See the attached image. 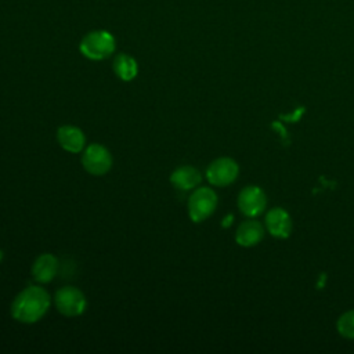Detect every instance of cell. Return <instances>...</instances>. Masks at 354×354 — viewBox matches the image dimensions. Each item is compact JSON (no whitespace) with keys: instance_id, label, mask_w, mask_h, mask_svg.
Wrapping results in <instances>:
<instances>
[{"instance_id":"6da1fadb","label":"cell","mask_w":354,"mask_h":354,"mask_svg":"<svg viewBox=\"0 0 354 354\" xmlns=\"http://www.w3.org/2000/svg\"><path fill=\"white\" fill-rule=\"evenodd\" d=\"M50 306V296L40 286H28L21 290L11 304V315L22 324H33L39 321Z\"/></svg>"},{"instance_id":"7a4b0ae2","label":"cell","mask_w":354,"mask_h":354,"mask_svg":"<svg viewBox=\"0 0 354 354\" xmlns=\"http://www.w3.org/2000/svg\"><path fill=\"white\" fill-rule=\"evenodd\" d=\"M80 51L88 59H104L115 51V39L106 30L90 32L80 43Z\"/></svg>"},{"instance_id":"3957f363","label":"cell","mask_w":354,"mask_h":354,"mask_svg":"<svg viewBox=\"0 0 354 354\" xmlns=\"http://www.w3.org/2000/svg\"><path fill=\"white\" fill-rule=\"evenodd\" d=\"M217 207V195L212 188H196L188 199V214L194 223L209 218Z\"/></svg>"},{"instance_id":"277c9868","label":"cell","mask_w":354,"mask_h":354,"mask_svg":"<svg viewBox=\"0 0 354 354\" xmlns=\"http://www.w3.org/2000/svg\"><path fill=\"white\" fill-rule=\"evenodd\" d=\"M57 310L66 317H76L86 310V296L75 286H64L55 293Z\"/></svg>"},{"instance_id":"5b68a950","label":"cell","mask_w":354,"mask_h":354,"mask_svg":"<svg viewBox=\"0 0 354 354\" xmlns=\"http://www.w3.org/2000/svg\"><path fill=\"white\" fill-rule=\"evenodd\" d=\"M239 173L238 163L227 156L214 159L206 169V177L210 184L216 187H225L232 184Z\"/></svg>"},{"instance_id":"8992f818","label":"cell","mask_w":354,"mask_h":354,"mask_svg":"<svg viewBox=\"0 0 354 354\" xmlns=\"http://www.w3.org/2000/svg\"><path fill=\"white\" fill-rule=\"evenodd\" d=\"M82 165L87 173L93 176H102L109 171L112 166V156L101 144H90L82 155Z\"/></svg>"},{"instance_id":"52a82bcc","label":"cell","mask_w":354,"mask_h":354,"mask_svg":"<svg viewBox=\"0 0 354 354\" xmlns=\"http://www.w3.org/2000/svg\"><path fill=\"white\" fill-rule=\"evenodd\" d=\"M266 194L257 185H248L238 195V207L241 213L248 217H256L261 214L266 209Z\"/></svg>"},{"instance_id":"ba28073f","label":"cell","mask_w":354,"mask_h":354,"mask_svg":"<svg viewBox=\"0 0 354 354\" xmlns=\"http://www.w3.org/2000/svg\"><path fill=\"white\" fill-rule=\"evenodd\" d=\"M266 228L275 238H288L292 231V218L283 207H272L266 214Z\"/></svg>"},{"instance_id":"9c48e42d","label":"cell","mask_w":354,"mask_h":354,"mask_svg":"<svg viewBox=\"0 0 354 354\" xmlns=\"http://www.w3.org/2000/svg\"><path fill=\"white\" fill-rule=\"evenodd\" d=\"M263 236H264V227L261 225V223L253 218H249L241 223L235 232L236 243L243 248L256 246L263 239Z\"/></svg>"},{"instance_id":"30bf717a","label":"cell","mask_w":354,"mask_h":354,"mask_svg":"<svg viewBox=\"0 0 354 354\" xmlns=\"http://www.w3.org/2000/svg\"><path fill=\"white\" fill-rule=\"evenodd\" d=\"M58 144L68 152L77 153L86 145V137L79 127L75 126H62L57 131Z\"/></svg>"},{"instance_id":"8fae6325","label":"cell","mask_w":354,"mask_h":354,"mask_svg":"<svg viewBox=\"0 0 354 354\" xmlns=\"http://www.w3.org/2000/svg\"><path fill=\"white\" fill-rule=\"evenodd\" d=\"M57 271H58V260L50 253L40 254L32 266L33 278L41 283L50 282L55 277Z\"/></svg>"},{"instance_id":"7c38bea8","label":"cell","mask_w":354,"mask_h":354,"mask_svg":"<svg viewBox=\"0 0 354 354\" xmlns=\"http://www.w3.org/2000/svg\"><path fill=\"white\" fill-rule=\"evenodd\" d=\"M202 180V176L199 173L198 169H195L194 166H180L178 169H176L171 176H170V181L171 184L183 191H188V189H194Z\"/></svg>"},{"instance_id":"4fadbf2b","label":"cell","mask_w":354,"mask_h":354,"mask_svg":"<svg viewBox=\"0 0 354 354\" xmlns=\"http://www.w3.org/2000/svg\"><path fill=\"white\" fill-rule=\"evenodd\" d=\"M113 71L122 80H133L138 72L137 62L127 54H119L113 61Z\"/></svg>"},{"instance_id":"5bb4252c","label":"cell","mask_w":354,"mask_h":354,"mask_svg":"<svg viewBox=\"0 0 354 354\" xmlns=\"http://www.w3.org/2000/svg\"><path fill=\"white\" fill-rule=\"evenodd\" d=\"M337 332L347 339H354V310L343 313L336 322Z\"/></svg>"}]
</instances>
